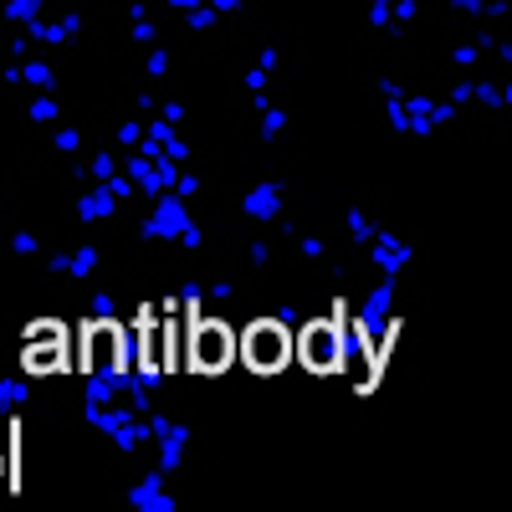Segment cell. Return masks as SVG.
<instances>
[{
	"label": "cell",
	"instance_id": "6da1fadb",
	"mask_svg": "<svg viewBox=\"0 0 512 512\" xmlns=\"http://www.w3.org/2000/svg\"><path fill=\"white\" fill-rule=\"evenodd\" d=\"M246 354L262 364V369H272L277 359H287V333L277 328V323H262V328H251L246 333Z\"/></svg>",
	"mask_w": 512,
	"mask_h": 512
},
{
	"label": "cell",
	"instance_id": "7a4b0ae2",
	"mask_svg": "<svg viewBox=\"0 0 512 512\" xmlns=\"http://www.w3.org/2000/svg\"><path fill=\"white\" fill-rule=\"evenodd\" d=\"M226 354H231V338H226V328H221V323H200V328H195V359L216 369Z\"/></svg>",
	"mask_w": 512,
	"mask_h": 512
},
{
	"label": "cell",
	"instance_id": "3957f363",
	"mask_svg": "<svg viewBox=\"0 0 512 512\" xmlns=\"http://www.w3.org/2000/svg\"><path fill=\"white\" fill-rule=\"evenodd\" d=\"M313 359H318V364L333 359V333H328V328H313Z\"/></svg>",
	"mask_w": 512,
	"mask_h": 512
}]
</instances>
